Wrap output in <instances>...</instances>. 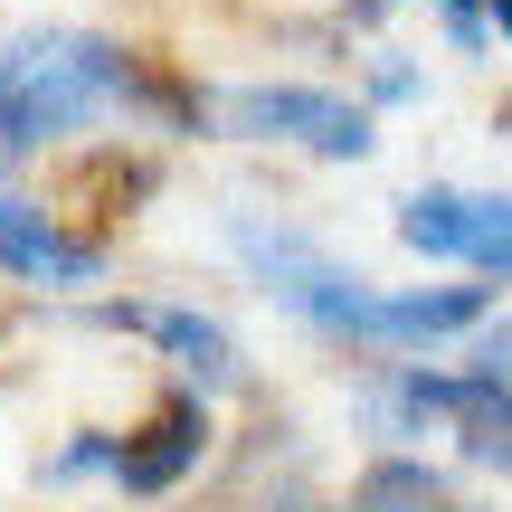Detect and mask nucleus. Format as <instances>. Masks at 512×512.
Listing matches in <instances>:
<instances>
[{
    "label": "nucleus",
    "mask_w": 512,
    "mask_h": 512,
    "mask_svg": "<svg viewBox=\"0 0 512 512\" xmlns=\"http://www.w3.org/2000/svg\"><path fill=\"white\" fill-rule=\"evenodd\" d=\"M114 105H143V114H181L171 95H152L133 76L124 48L105 38H29V48H0V143L38 152V143H67L86 133L95 114Z\"/></svg>",
    "instance_id": "1"
},
{
    "label": "nucleus",
    "mask_w": 512,
    "mask_h": 512,
    "mask_svg": "<svg viewBox=\"0 0 512 512\" xmlns=\"http://www.w3.org/2000/svg\"><path fill=\"white\" fill-rule=\"evenodd\" d=\"M228 247L247 256V275L275 294L285 313H304L313 332H361V304H370V285L342 266L332 247H313L304 228H266V219H228Z\"/></svg>",
    "instance_id": "2"
},
{
    "label": "nucleus",
    "mask_w": 512,
    "mask_h": 512,
    "mask_svg": "<svg viewBox=\"0 0 512 512\" xmlns=\"http://www.w3.org/2000/svg\"><path fill=\"white\" fill-rule=\"evenodd\" d=\"M219 124L238 133V143H304V152H323V162H361V152L380 143L370 114L342 105V95H323V86H228Z\"/></svg>",
    "instance_id": "3"
},
{
    "label": "nucleus",
    "mask_w": 512,
    "mask_h": 512,
    "mask_svg": "<svg viewBox=\"0 0 512 512\" xmlns=\"http://www.w3.org/2000/svg\"><path fill=\"white\" fill-rule=\"evenodd\" d=\"M399 247L494 266L512 247V190H418V200H399Z\"/></svg>",
    "instance_id": "4"
},
{
    "label": "nucleus",
    "mask_w": 512,
    "mask_h": 512,
    "mask_svg": "<svg viewBox=\"0 0 512 512\" xmlns=\"http://www.w3.org/2000/svg\"><path fill=\"white\" fill-rule=\"evenodd\" d=\"M86 323H105V332H143V342H162L171 361L190 370L200 389H238L247 380V361H238V342H228L209 313H190V304H95Z\"/></svg>",
    "instance_id": "5"
},
{
    "label": "nucleus",
    "mask_w": 512,
    "mask_h": 512,
    "mask_svg": "<svg viewBox=\"0 0 512 512\" xmlns=\"http://www.w3.org/2000/svg\"><path fill=\"white\" fill-rule=\"evenodd\" d=\"M200 456H209V408L181 389V399H162V418L114 456V494H171Z\"/></svg>",
    "instance_id": "6"
},
{
    "label": "nucleus",
    "mask_w": 512,
    "mask_h": 512,
    "mask_svg": "<svg viewBox=\"0 0 512 512\" xmlns=\"http://www.w3.org/2000/svg\"><path fill=\"white\" fill-rule=\"evenodd\" d=\"M475 323H484V285H427V294H370L351 342L399 351V342H446V332H475Z\"/></svg>",
    "instance_id": "7"
},
{
    "label": "nucleus",
    "mask_w": 512,
    "mask_h": 512,
    "mask_svg": "<svg viewBox=\"0 0 512 512\" xmlns=\"http://www.w3.org/2000/svg\"><path fill=\"white\" fill-rule=\"evenodd\" d=\"M0 266L29 275V285H95V275H105V256H95L86 238H57L29 200H0Z\"/></svg>",
    "instance_id": "8"
},
{
    "label": "nucleus",
    "mask_w": 512,
    "mask_h": 512,
    "mask_svg": "<svg viewBox=\"0 0 512 512\" xmlns=\"http://www.w3.org/2000/svg\"><path fill=\"white\" fill-rule=\"evenodd\" d=\"M446 427L465 437V456H475V465H503V475H512V389L503 380L456 370V389H446Z\"/></svg>",
    "instance_id": "9"
},
{
    "label": "nucleus",
    "mask_w": 512,
    "mask_h": 512,
    "mask_svg": "<svg viewBox=\"0 0 512 512\" xmlns=\"http://www.w3.org/2000/svg\"><path fill=\"white\" fill-rule=\"evenodd\" d=\"M446 503V475L418 456H370L351 475V512H437Z\"/></svg>",
    "instance_id": "10"
},
{
    "label": "nucleus",
    "mask_w": 512,
    "mask_h": 512,
    "mask_svg": "<svg viewBox=\"0 0 512 512\" xmlns=\"http://www.w3.org/2000/svg\"><path fill=\"white\" fill-rule=\"evenodd\" d=\"M114 456H124V446H114V437H95V427H86L76 446H57V456H48V484H76V475H95V465H114Z\"/></svg>",
    "instance_id": "11"
},
{
    "label": "nucleus",
    "mask_w": 512,
    "mask_h": 512,
    "mask_svg": "<svg viewBox=\"0 0 512 512\" xmlns=\"http://www.w3.org/2000/svg\"><path fill=\"white\" fill-rule=\"evenodd\" d=\"M465 370H484V380H503V389H512V313H503V323H484V332H475V351H465Z\"/></svg>",
    "instance_id": "12"
},
{
    "label": "nucleus",
    "mask_w": 512,
    "mask_h": 512,
    "mask_svg": "<svg viewBox=\"0 0 512 512\" xmlns=\"http://www.w3.org/2000/svg\"><path fill=\"white\" fill-rule=\"evenodd\" d=\"M380 10H389V0H351V19H380Z\"/></svg>",
    "instance_id": "13"
},
{
    "label": "nucleus",
    "mask_w": 512,
    "mask_h": 512,
    "mask_svg": "<svg viewBox=\"0 0 512 512\" xmlns=\"http://www.w3.org/2000/svg\"><path fill=\"white\" fill-rule=\"evenodd\" d=\"M494 19H503V38H512V0H494Z\"/></svg>",
    "instance_id": "14"
}]
</instances>
